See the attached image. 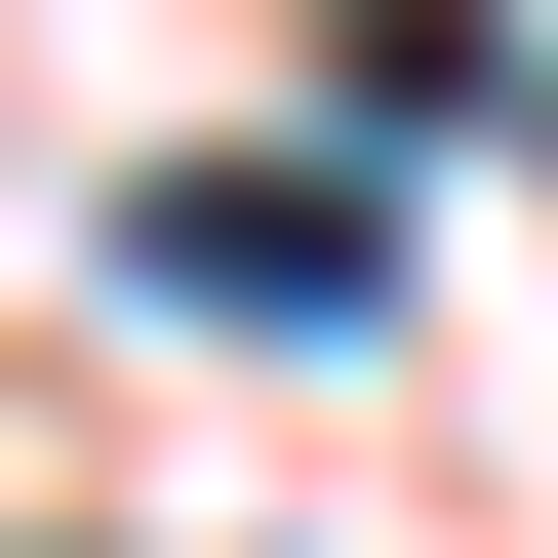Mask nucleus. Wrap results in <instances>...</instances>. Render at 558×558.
Segmentation results:
<instances>
[{
  "mask_svg": "<svg viewBox=\"0 0 558 558\" xmlns=\"http://www.w3.org/2000/svg\"><path fill=\"white\" fill-rule=\"evenodd\" d=\"M120 279L240 319V360H360V319H399V160H160V199H120Z\"/></svg>",
  "mask_w": 558,
  "mask_h": 558,
  "instance_id": "obj_1",
  "label": "nucleus"
},
{
  "mask_svg": "<svg viewBox=\"0 0 558 558\" xmlns=\"http://www.w3.org/2000/svg\"><path fill=\"white\" fill-rule=\"evenodd\" d=\"M319 120H360V160H439V120H519V0H360V40H319Z\"/></svg>",
  "mask_w": 558,
  "mask_h": 558,
  "instance_id": "obj_2",
  "label": "nucleus"
}]
</instances>
